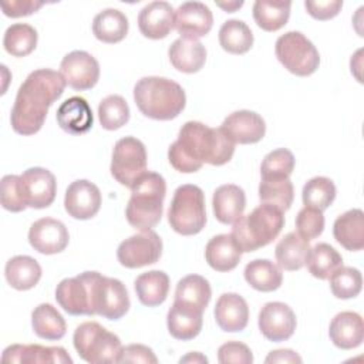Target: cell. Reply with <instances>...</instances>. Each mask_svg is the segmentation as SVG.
<instances>
[{
	"instance_id": "7c38bea8",
	"label": "cell",
	"mask_w": 364,
	"mask_h": 364,
	"mask_svg": "<svg viewBox=\"0 0 364 364\" xmlns=\"http://www.w3.org/2000/svg\"><path fill=\"white\" fill-rule=\"evenodd\" d=\"M94 306L95 314L104 318L119 320L124 317L131 306L125 284L118 279L101 274L95 286Z\"/></svg>"
},
{
	"instance_id": "4fadbf2b",
	"label": "cell",
	"mask_w": 364,
	"mask_h": 364,
	"mask_svg": "<svg viewBox=\"0 0 364 364\" xmlns=\"http://www.w3.org/2000/svg\"><path fill=\"white\" fill-rule=\"evenodd\" d=\"M60 74L68 87L77 91H85L98 82L100 64L90 53L74 50L61 60Z\"/></svg>"
},
{
	"instance_id": "f35d334b",
	"label": "cell",
	"mask_w": 364,
	"mask_h": 364,
	"mask_svg": "<svg viewBox=\"0 0 364 364\" xmlns=\"http://www.w3.org/2000/svg\"><path fill=\"white\" fill-rule=\"evenodd\" d=\"M294 198V189L290 178H262L259 183V199L262 203L273 205L286 212L290 209Z\"/></svg>"
},
{
	"instance_id": "b9f144b4",
	"label": "cell",
	"mask_w": 364,
	"mask_h": 364,
	"mask_svg": "<svg viewBox=\"0 0 364 364\" xmlns=\"http://www.w3.org/2000/svg\"><path fill=\"white\" fill-rule=\"evenodd\" d=\"M304 206L326 210L336 199V185L330 178L314 176L306 182L301 191Z\"/></svg>"
},
{
	"instance_id": "30bf717a",
	"label": "cell",
	"mask_w": 364,
	"mask_h": 364,
	"mask_svg": "<svg viewBox=\"0 0 364 364\" xmlns=\"http://www.w3.org/2000/svg\"><path fill=\"white\" fill-rule=\"evenodd\" d=\"M109 171L117 182L131 188L134 182L146 172V149L142 141L135 136L118 139L112 149Z\"/></svg>"
},
{
	"instance_id": "f907efd6",
	"label": "cell",
	"mask_w": 364,
	"mask_h": 364,
	"mask_svg": "<svg viewBox=\"0 0 364 364\" xmlns=\"http://www.w3.org/2000/svg\"><path fill=\"white\" fill-rule=\"evenodd\" d=\"M304 7L307 13L316 18V20H330L336 17L341 7L343 1L341 0H326V1H304Z\"/></svg>"
},
{
	"instance_id": "5bb4252c",
	"label": "cell",
	"mask_w": 364,
	"mask_h": 364,
	"mask_svg": "<svg viewBox=\"0 0 364 364\" xmlns=\"http://www.w3.org/2000/svg\"><path fill=\"white\" fill-rule=\"evenodd\" d=\"M20 186L27 208L44 209L55 199V176L46 168L33 166L26 169L20 175Z\"/></svg>"
},
{
	"instance_id": "8d00e7d4",
	"label": "cell",
	"mask_w": 364,
	"mask_h": 364,
	"mask_svg": "<svg viewBox=\"0 0 364 364\" xmlns=\"http://www.w3.org/2000/svg\"><path fill=\"white\" fill-rule=\"evenodd\" d=\"M219 44L230 54H245L253 46V33L242 20H228L219 28Z\"/></svg>"
},
{
	"instance_id": "52a82bcc",
	"label": "cell",
	"mask_w": 364,
	"mask_h": 364,
	"mask_svg": "<svg viewBox=\"0 0 364 364\" xmlns=\"http://www.w3.org/2000/svg\"><path fill=\"white\" fill-rule=\"evenodd\" d=\"M73 343L78 355L91 364L117 363L122 348L119 337L97 321L81 323L74 331Z\"/></svg>"
},
{
	"instance_id": "f1b7e54d",
	"label": "cell",
	"mask_w": 364,
	"mask_h": 364,
	"mask_svg": "<svg viewBox=\"0 0 364 364\" xmlns=\"http://www.w3.org/2000/svg\"><path fill=\"white\" fill-rule=\"evenodd\" d=\"M205 259L213 270L230 272L239 264L242 250L235 243L232 235L222 233L213 236L208 242L205 247Z\"/></svg>"
},
{
	"instance_id": "44dd1931",
	"label": "cell",
	"mask_w": 364,
	"mask_h": 364,
	"mask_svg": "<svg viewBox=\"0 0 364 364\" xmlns=\"http://www.w3.org/2000/svg\"><path fill=\"white\" fill-rule=\"evenodd\" d=\"M175 10L168 1L148 3L138 14V27L144 37L165 38L173 28Z\"/></svg>"
},
{
	"instance_id": "1f68e13d",
	"label": "cell",
	"mask_w": 364,
	"mask_h": 364,
	"mask_svg": "<svg viewBox=\"0 0 364 364\" xmlns=\"http://www.w3.org/2000/svg\"><path fill=\"white\" fill-rule=\"evenodd\" d=\"M134 289L141 304L146 307H156L166 300L169 277L162 270H149L135 279Z\"/></svg>"
},
{
	"instance_id": "ee69618b",
	"label": "cell",
	"mask_w": 364,
	"mask_h": 364,
	"mask_svg": "<svg viewBox=\"0 0 364 364\" xmlns=\"http://www.w3.org/2000/svg\"><path fill=\"white\" fill-rule=\"evenodd\" d=\"M330 290L337 299H354L363 287L361 272L355 267L341 266L330 274Z\"/></svg>"
},
{
	"instance_id": "4dcf8cb0",
	"label": "cell",
	"mask_w": 364,
	"mask_h": 364,
	"mask_svg": "<svg viewBox=\"0 0 364 364\" xmlns=\"http://www.w3.org/2000/svg\"><path fill=\"white\" fill-rule=\"evenodd\" d=\"M4 276L7 283L16 290H30L41 279V266L38 262L26 255L11 257L4 267Z\"/></svg>"
},
{
	"instance_id": "cb8c5ba5",
	"label": "cell",
	"mask_w": 364,
	"mask_h": 364,
	"mask_svg": "<svg viewBox=\"0 0 364 364\" xmlns=\"http://www.w3.org/2000/svg\"><path fill=\"white\" fill-rule=\"evenodd\" d=\"M333 344L341 350H351L361 346L364 340L363 318L355 311H341L336 314L328 327Z\"/></svg>"
},
{
	"instance_id": "f5cc1de1",
	"label": "cell",
	"mask_w": 364,
	"mask_h": 364,
	"mask_svg": "<svg viewBox=\"0 0 364 364\" xmlns=\"http://www.w3.org/2000/svg\"><path fill=\"white\" fill-rule=\"evenodd\" d=\"M264 361L266 363H294V364L297 363V364H300L303 360L296 351L289 350V348H282V350L270 351Z\"/></svg>"
},
{
	"instance_id": "d590c367",
	"label": "cell",
	"mask_w": 364,
	"mask_h": 364,
	"mask_svg": "<svg viewBox=\"0 0 364 364\" xmlns=\"http://www.w3.org/2000/svg\"><path fill=\"white\" fill-rule=\"evenodd\" d=\"M212 297V289L209 282L199 274H188L182 277L175 289L173 301L183 303L205 311Z\"/></svg>"
},
{
	"instance_id": "db71d44e",
	"label": "cell",
	"mask_w": 364,
	"mask_h": 364,
	"mask_svg": "<svg viewBox=\"0 0 364 364\" xmlns=\"http://www.w3.org/2000/svg\"><path fill=\"white\" fill-rule=\"evenodd\" d=\"M179 363H208V358L202 353H189L188 355L182 357Z\"/></svg>"
},
{
	"instance_id": "74e56055",
	"label": "cell",
	"mask_w": 364,
	"mask_h": 364,
	"mask_svg": "<svg viewBox=\"0 0 364 364\" xmlns=\"http://www.w3.org/2000/svg\"><path fill=\"white\" fill-rule=\"evenodd\" d=\"M290 1H266L253 3V18L264 31H277L284 27L290 17Z\"/></svg>"
},
{
	"instance_id": "d6986e66",
	"label": "cell",
	"mask_w": 364,
	"mask_h": 364,
	"mask_svg": "<svg viewBox=\"0 0 364 364\" xmlns=\"http://www.w3.org/2000/svg\"><path fill=\"white\" fill-rule=\"evenodd\" d=\"M220 129L235 142V144H256L263 139L266 134L264 119L255 111L239 109L229 114Z\"/></svg>"
},
{
	"instance_id": "3957f363",
	"label": "cell",
	"mask_w": 364,
	"mask_h": 364,
	"mask_svg": "<svg viewBox=\"0 0 364 364\" xmlns=\"http://www.w3.org/2000/svg\"><path fill=\"white\" fill-rule=\"evenodd\" d=\"M138 109L148 118L169 121L176 118L186 105L183 88L165 77H142L134 87Z\"/></svg>"
},
{
	"instance_id": "60d3db41",
	"label": "cell",
	"mask_w": 364,
	"mask_h": 364,
	"mask_svg": "<svg viewBox=\"0 0 364 364\" xmlns=\"http://www.w3.org/2000/svg\"><path fill=\"white\" fill-rule=\"evenodd\" d=\"M37 30L27 23H14L7 27L3 37L4 50L14 57H26L37 46Z\"/></svg>"
},
{
	"instance_id": "7a4b0ae2",
	"label": "cell",
	"mask_w": 364,
	"mask_h": 364,
	"mask_svg": "<svg viewBox=\"0 0 364 364\" xmlns=\"http://www.w3.org/2000/svg\"><path fill=\"white\" fill-rule=\"evenodd\" d=\"M65 81L58 71L38 68L20 85L11 108V128L20 135L37 134L46 121L48 108L63 95Z\"/></svg>"
},
{
	"instance_id": "ab89813d",
	"label": "cell",
	"mask_w": 364,
	"mask_h": 364,
	"mask_svg": "<svg viewBox=\"0 0 364 364\" xmlns=\"http://www.w3.org/2000/svg\"><path fill=\"white\" fill-rule=\"evenodd\" d=\"M306 266L311 276L326 280L334 270L343 266V257L328 243H317L316 246L310 247Z\"/></svg>"
},
{
	"instance_id": "6da1fadb",
	"label": "cell",
	"mask_w": 364,
	"mask_h": 364,
	"mask_svg": "<svg viewBox=\"0 0 364 364\" xmlns=\"http://www.w3.org/2000/svg\"><path fill=\"white\" fill-rule=\"evenodd\" d=\"M235 142L220 129L199 121H188L168 149L169 164L182 173H193L203 164L220 166L235 154Z\"/></svg>"
},
{
	"instance_id": "f546056e",
	"label": "cell",
	"mask_w": 364,
	"mask_h": 364,
	"mask_svg": "<svg viewBox=\"0 0 364 364\" xmlns=\"http://www.w3.org/2000/svg\"><path fill=\"white\" fill-rule=\"evenodd\" d=\"M309 252V240L303 239L297 232H289L276 245L274 256L280 269L294 272L306 264Z\"/></svg>"
},
{
	"instance_id": "ffe728a7",
	"label": "cell",
	"mask_w": 364,
	"mask_h": 364,
	"mask_svg": "<svg viewBox=\"0 0 364 364\" xmlns=\"http://www.w3.org/2000/svg\"><path fill=\"white\" fill-rule=\"evenodd\" d=\"M3 363L38 364V363H73V358L63 347H46L40 344H11L4 348Z\"/></svg>"
},
{
	"instance_id": "ac0fdd59",
	"label": "cell",
	"mask_w": 364,
	"mask_h": 364,
	"mask_svg": "<svg viewBox=\"0 0 364 364\" xmlns=\"http://www.w3.org/2000/svg\"><path fill=\"white\" fill-rule=\"evenodd\" d=\"M70 240L68 230L61 220L41 218L36 220L28 230V242L34 250L43 255H55L63 252Z\"/></svg>"
},
{
	"instance_id": "4316f807",
	"label": "cell",
	"mask_w": 364,
	"mask_h": 364,
	"mask_svg": "<svg viewBox=\"0 0 364 364\" xmlns=\"http://www.w3.org/2000/svg\"><path fill=\"white\" fill-rule=\"evenodd\" d=\"M168 57L173 68L186 74H193L205 65L206 48L198 40L179 37L171 44Z\"/></svg>"
},
{
	"instance_id": "5b68a950",
	"label": "cell",
	"mask_w": 364,
	"mask_h": 364,
	"mask_svg": "<svg viewBox=\"0 0 364 364\" xmlns=\"http://www.w3.org/2000/svg\"><path fill=\"white\" fill-rule=\"evenodd\" d=\"M284 226V212L262 203L233 222L232 237L242 253L255 252L273 242Z\"/></svg>"
},
{
	"instance_id": "7dc6e473",
	"label": "cell",
	"mask_w": 364,
	"mask_h": 364,
	"mask_svg": "<svg viewBox=\"0 0 364 364\" xmlns=\"http://www.w3.org/2000/svg\"><path fill=\"white\" fill-rule=\"evenodd\" d=\"M1 206L10 212H21L27 208L18 175H4L1 179Z\"/></svg>"
},
{
	"instance_id": "f6af8a7d",
	"label": "cell",
	"mask_w": 364,
	"mask_h": 364,
	"mask_svg": "<svg viewBox=\"0 0 364 364\" xmlns=\"http://www.w3.org/2000/svg\"><path fill=\"white\" fill-rule=\"evenodd\" d=\"M294 169V156L286 148H277L269 152L260 165L262 178H289Z\"/></svg>"
},
{
	"instance_id": "8992f818",
	"label": "cell",
	"mask_w": 364,
	"mask_h": 364,
	"mask_svg": "<svg viewBox=\"0 0 364 364\" xmlns=\"http://www.w3.org/2000/svg\"><path fill=\"white\" fill-rule=\"evenodd\" d=\"M168 222L179 235L192 236L199 233L206 223L203 191L192 183L176 188L168 209Z\"/></svg>"
},
{
	"instance_id": "d4e9b609",
	"label": "cell",
	"mask_w": 364,
	"mask_h": 364,
	"mask_svg": "<svg viewBox=\"0 0 364 364\" xmlns=\"http://www.w3.org/2000/svg\"><path fill=\"white\" fill-rule=\"evenodd\" d=\"M57 124L68 134L78 135L91 129L94 117L90 104L82 97L67 98L57 109Z\"/></svg>"
},
{
	"instance_id": "9a60e30c",
	"label": "cell",
	"mask_w": 364,
	"mask_h": 364,
	"mask_svg": "<svg viewBox=\"0 0 364 364\" xmlns=\"http://www.w3.org/2000/svg\"><path fill=\"white\" fill-rule=\"evenodd\" d=\"M257 324L264 338L280 343L293 336L297 326V318L294 311L286 303L269 301L260 309Z\"/></svg>"
},
{
	"instance_id": "681fc988",
	"label": "cell",
	"mask_w": 364,
	"mask_h": 364,
	"mask_svg": "<svg viewBox=\"0 0 364 364\" xmlns=\"http://www.w3.org/2000/svg\"><path fill=\"white\" fill-rule=\"evenodd\" d=\"M117 363H146V364H156L158 358L154 354L152 348L144 344H129L121 348Z\"/></svg>"
},
{
	"instance_id": "bcb514c9",
	"label": "cell",
	"mask_w": 364,
	"mask_h": 364,
	"mask_svg": "<svg viewBox=\"0 0 364 364\" xmlns=\"http://www.w3.org/2000/svg\"><path fill=\"white\" fill-rule=\"evenodd\" d=\"M296 229L297 233L306 240L318 237L324 229L323 212L310 206H304L296 216Z\"/></svg>"
},
{
	"instance_id": "8fae6325",
	"label": "cell",
	"mask_w": 364,
	"mask_h": 364,
	"mask_svg": "<svg viewBox=\"0 0 364 364\" xmlns=\"http://www.w3.org/2000/svg\"><path fill=\"white\" fill-rule=\"evenodd\" d=\"M162 255V239L152 229L142 230L122 240L117 249V259L121 266L138 269L154 264Z\"/></svg>"
},
{
	"instance_id": "83f0119b",
	"label": "cell",
	"mask_w": 364,
	"mask_h": 364,
	"mask_svg": "<svg viewBox=\"0 0 364 364\" xmlns=\"http://www.w3.org/2000/svg\"><path fill=\"white\" fill-rule=\"evenodd\" d=\"M333 235L346 250L357 252L364 247V213L361 209H350L340 215L333 225Z\"/></svg>"
},
{
	"instance_id": "2e32d148",
	"label": "cell",
	"mask_w": 364,
	"mask_h": 364,
	"mask_svg": "<svg viewBox=\"0 0 364 364\" xmlns=\"http://www.w3.org/2000/svg\"><path fill=\"white\" fill-rule=\"evenodd\" d=\"M101 202L102 198L98 186L87 179L71 182L64 196L65 212L78 220L94 218L101 208Z\"/></svg>"
},
{
	"instance_id": "836d02e7",
	"label": "cell",
	"mask_w": 364,
	"mask_h": 364,
	"mask_svg": "<svg viewBox=\"0 0 364 364\" xmlns=\"http://www.w3.org/2000/svg\"><path fill=\"white\" fill-rule=\"evenodd\" d=\"M92 34L107 44L119 43L128 34V18L118 9H105L94 17Z\"/></svg>"
},
{
	"instance_id": "9c48e42d",
	"label": "cell",
	"mask_w": 364,
	"mask_h": 364,
	"mask_svg": "<svg viewBox=\"0 0 364 364\" xmlns=\"http://www.w3.org/2000/svg\"><path fill=\"white\" fill-rule=\"evenodd\" d=\"M101 273L84 272L75 277L63 279L55 289V300L71 316H94L95 286Z\"/></svg>"
},
{
	"instance_id": "d6a6232c",
	"label": "cell",
	"mask_w": 364,
	"mask_h": 364,
	"mask_svg": "<svg viewBox=\"0 0 364 364\" xmlns=\"http://www.w3.org/2000/svg\"><path fill=\"white\" fill-rule=\"evenodd\" d=\"M245 280L257 291H274L282 286L283 273L279 264L269 259H255L245 267Z\"/></svg>"
},
{
	"instance_id": "603a6c76",
	"label": "cell",
	"mask_w": 364,
	"mask_h": 364,
	"mask_svg": "<svg viewBox=\"0 0 364 364\" xmlns=\"http://www.w3.org/2000/svg\"><path fill=\"white\" fill-rule=\"evenodd\" d=\"M202 324L203 311L179 301H173L166 314L168 331L176 340L188 341L195 338L200 333Z\"/></svg>"
},
{
	"instance_id": "816d5d0a",
	"label": "cell",
	"mask_w": 364,
	"mask_h": 364,
	"mask_svg": "<svg viewBox=\"0 0 364 364\" xmlns=\"http://www.w3.org/2000/svg\"><path fill=\"white\" fill-rule=\"evenodd\" d=\"M44 6V1H36V0H11V1H3L1 10L4 16L7 17H23L30 16L36 13L40 7Z\"/></svg>"
},
{
	"instance_id": "e0dca14e",
	"label": "cell",
	"mask_w": 364,
	"mask_h": 364,
	"mask_svg": "<svg viewBox=\"0 0 364 364\" xmlns=\"http://www.w3.org/2000/svg\"><path fill=\"white\" fill-rule=\"evenodd\" d=\"M213 26L210 9L200 1H185L175 10L173 27L181 37L198 40L206 36Z\"/></svg>"
},
{
	"instance_id": "e575fe53",
	"label": "cell",
	"mask_w": 364,
	"mask_h": 364,
	"mask_svg": "<svg viewBox=\"0 0 364 364\" xmlns=\"http://www.w3.org/2000/svg\"><path fill=\"white\" fill-rule=\"evenodd\" d=\"M31 326L36 336L44 340H60L67 330L64 317L50 303H41L33 310Z\"/></svg>"
},
{
	"instance_id": "7bdbcfd3",
	"label": "cell",
	"mask_w": 364,
	"mask_h": 364,
	"mask_svg": "<svg viewBox=\"0 0 364 364\" xmlns=\"http://www.w3.org/2000/svg\"><path fill=\"white\" fill-rule=\"evenodd\" d=\"M98 118L104 129H118L129 121V107L121 95H108L98 105Z\"/></svg>"
},
{
	"instance_id": "7402d4cb",
	"label": "cell",
	"mask_w": 364,
	"mask_h": 364,
	"mask_svg": "<svg viewBox=\"0 0 364 364\" xmlns=\"http://www.w3.org/2000/svg\"><path fill=\"white\" fill-rule=\"evenodd\" d=\"M215 320L223 331L237 333L245 330L249 321L246 300L237 293H223L215 306Z\"/></svg>"
},
{
	"instance_id": "484cf974",
	"label": "cell",
	"mask_w": 364,
	"mask_h": 364,
	"mask_svg": "<svg viewBox=\"0 0 364 364\" xmlns=\"http://www.w3.org/2000/svg\"><path fill=\"white\" fill-rule=\"evenodd\" d=\"M212 208H213L215 218L220 223L223 225L233 223L236 219H239L243 215V210L246 208L245 191L235 183L220 185L213 192Z\"/></svg>"
},
{
	"instance_id": "11a10c76",
	"label": "cell",
	"mask_w": 364,
	"mask_h": 364,
	"mask_svg": "<svg viewBox=\"0 0 364 364\" xmlns=\"http://www.w3.org/2000/svg\"><path fill=\"white\" fill-rule=\"evenodd\" d=\"M216 6H219L220 9H223L226 13H235L237 9H240L243 6V1H228V3H220L218 1Z\"/></svg>"
},
{
	"instance_id": "277c9868",
	"label": "cell",
	"mask_w": 364,
	"mask_h": 364,
	"mask_svg": "<svg viewBox=\"0 0 364 364\" xmlns=\"http://www.w3.org/2000/svg\"><path fill=\"white\" fill-rule=\"evenodd\" d=\"M165 195L164 176L156 172H144L131 186V198L125 209L128 223L139 232L152 229L162 218Z\"/></svg>"
},
{
	"instance_id": "c3c4849f",
	"label": "cell",
	"mask_w": 364,
	"mask_h": 364,
	"mask_svg": "<svg viewBox=\"0 0 364 364\" xmlns=\"http://www.w3.org/2000/svg\"><path fill=\"white\" fill-rule=\"evenodd\" d=\"M218 361L220 364H252L253 354L246 344L240 341H228L219 347Z\"/></svg>"
},
{
	"instance_id": "ba28073f",
	"label": "cell",
	"mask_w": 364,
	"mask_h": 364,
	"mask_svg": "<svg viewBox=\"0 0 364 364\" xmlns=\"http://www.w3.org/2000/svg\"><path fill=\"white\" fill-rule=\"evenodd\" d=\"M274 53L280 64L297 77L311 75L320 65V54L316 46L300 31L282 34L276 40Z\"/></svg>"
}]
</instances>
